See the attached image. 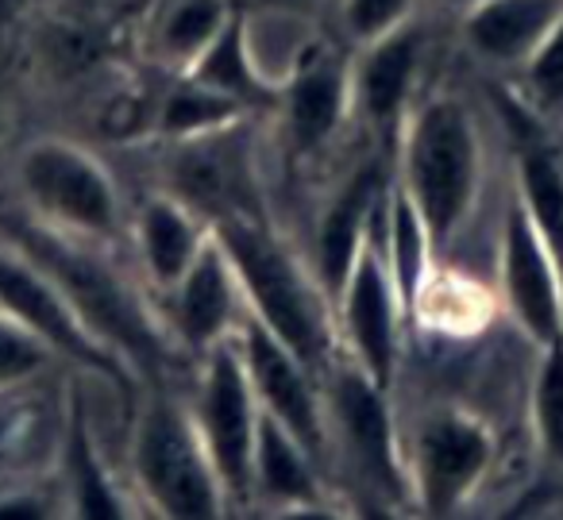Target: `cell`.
Returning <instances> with one entry per match:
<instances>
[{
	"label": "cell",
	"instance_id": "obj_1",
	"mask_svg": "<svg viewBox=\"0 0 563 520\" xmlns=\"http://www.w3.org/2000/svg\"><path fill=\"white\" fill-rule=\"evenodd\" d=\"M212 235L247 297V309L313 370H324L340 355L336 305L324 294L313 263L294 255L266 224L247 212L212 217Z\"/></svg>",
	"mask_w": 563,
	"mask_h": 520
},
{
	"label": "cell",
	"instance_id": "obj_2",
	"mask_svg": "<svg viewBox=\"0 0 563 520\" xmlns=\"http://www.w3.org/2000/svg\"><path fill=\"white\" fill-rule=\"evenodd\" d=\"M483 132L463 97L437 93L413 104L398 132L394 178L429 224L437 255H448L467 228L483 193Z\"/></svg>",
	"mask_w": 563,
	"mask_h": 520
},
{
	"label": "cell",
	"instance_id": "obj_3",
	"mask_svg": "<svg viewBox=\"0 0 563 520\" xmlns=\"http://www.w3.org/2000/svg\"><path fill=\"white\" fill-rule=\"evenodd\" d=\"M132 486L151 512L170 520H212L232 505L217 478L189 405L151 394L132 428Z\"/></svg>",
	"mask_w": 563,
	"mask_h": 520
},
{
	"label": "cell",
	"instance_id": "obj_4",
	"mask_svg": "<svg viewBox=\"0 0 563 520\" xmlns=\"http://www.w3.org/2000/svg\"><path fill=\"white\" fill-rule=\"evenodd\" d=\"M16 186L35 224L66 240L117 243L124 228V201L97 155L70 140H35L16 158Z\"/></svg>",
	"mask_w": 563,
	"mask_h": 520
},
{
	"label": "cell",
	"instance_id": "obj_5",
	"mask_svg": "<svg viewBox=\"0 0 563 520\" xmlns=\"http://www.w3.org/2000/svg\"><path fill=\"white\" fill-rule=\"evenodd\" d=\"M20 251L27 258H35L63 286V294L81 312L89 332L120 363L132 358V363L143 366V363H155V355H163V340H170V335L158 332L163 324H155L143 312V305L135 301L132 289L97 258V251L89 243L66 240V235L51 232L43 224H27L20 228Z\"/></svg>",
	"mask_w": 563,
	"mask_h": 520
},
{
	"label": "cell",
	"instance_id": "obj_6",
	"mask_svg": "<svg viewBox=\"0 0 563 520\" xmlns=\"http://www.w3.org/2000/svg\"><path fill=\"white\" fill-rule=\"evenodd\" d=\"M494 466V432L460 405H437L413 428L406 451L409 501L424 517L463 512Z\"/></svg>",
	"mask_w": 563,
	"mask_h": 520
},
{
	"label": "cell",
	"instance_id": "obj_7",
	"mask_svg": "<svg viewBox=\"0 0 563 520\" xmlns=\"http://www.w3.org/2000/svg\"><path fill=\"white\" fill-rule=\"evenodd\" d=\"M324 412H329V440L340 443L352 471L386 501L409 497L406 455H401L398 428L386 394L375 378L360 370L347 355H336L324 366Z\"/></svg>",
	"mask_w": 563,
	"mask_h": 520
},
{
	"label": "cell",
	"instance_id": "obj_8",
	"mask_svg": "<svg viewBox=\"0 0 563 520\" xmlns=\"http://www.w3.org/2000/svg\"><path fill=\"white\" fill-rule=\"evenodd\" d=\"M189 412H194L201 443L217 466L228 505L232 509L251 505V455H255V428L263 409H258L255 386L247 378L235 335H228L224 343L201 355Z\"/></svg>",
	"mask_w": 563,
	"mask_h": 520
},
{
	"label": "cell",
	"instance_id": "obj_9",
	"mask_svg": "<svg viewBox=\"0 0 563 520\" xmlns=\"http://www.w3.org/2000/svg\"><path fill=\"white\" fill-rule=\"evenodd\" d=\"M398 286L383 255V220L363 243L344 289L336 294V335L340 355H347L367 378L390 389L401 358V328H406Z\"/></svg>",
	"mask_w": 563,
	"mask_h": 520
},
{
	"label": "cell",
	"instance_id": "obj_10",
	"mask_svg": "<svg viewBox=\"0 0 563 520\" xmlns=\"http://www.w3.org/2000/svg\"><path fill=\"white\" fill-rule=\"evenodd\" d=\"M498 281L509 320L532 347L540 351L563 340V266L540 235V228L532 224L517 189L509 193L506 212H501Z\"/></svg>",
	"mask_w": 563,
	"mask_h": 520
},
{
	"label": "cell",
	"instance_id": "obj_11",
	"mask_svg": "<svg viewBox=\"0 0 563 520\" xmlns=\"http://www.w3.org/2000/svg\"><path fill=\"white\" fill-rule=\"evenodd\" d=\"M0 312H9L12 320L32 328L58 358H70L101 378L128 381V366L89 332V324L63 294V286L20 247L0 251Z\"/></svg>",
	"mask_w": 563,
	"mask_h": 520
},
{
	"label": "cell",
	"instance_id": "obj_12",
	"mask_svg": "<svg viewBox=\"0 0 563 520\" xmlns=\"http://www.w3.org/2000/svg\"><path fill=\"white\" fill-rule=\"evenodd\" d=\"M235 343H240L243 366L255 386L258 409L282 420L317 458L329 455V412H324V394L317 389L313 366L301 363L251 309L235 328Z\"/></svg>",
	"mask_w": 563,
	"mask_h": 520
},
{
	"label": "cell",
	"instance_id": "obj_13",
	"mask_svg": "<svg viewBox=\"0 0 563 520\" xmlns=\"http://www.w3.org/2000/svg\"><path fill=\"white\" fill-rule=\"evenodd\" d=\"M163 301L166 335L197 358L217 347V343H224L228 335H235L243 312H247V297H243V286L232 270V258L224 255L217 235H209L201 255L181 274L178 286L170 294H163Z\"/></svg>",
	"mask_w": 563,
	"mask_h": 520
},
{
	"label": "cell",
	"instance_id": "obj_14",
	"mask_svg": "<svg viewBox=\"0 0 563 520\" xmlns=\"http://www.w3.org/2000/svg\"><path fill=\"white\" fill-rule=\"evenodd\" d=\"M390 186H394V166L386 163V155L383 151L367 155L347 174V181H340V189L324 204L321 220H317L313 270L321 278L324 294L332 297V305H336V294L344 289L363 243L371 240V232L383 220Z\"/></svg>",
	"mask_w": 563,
	"mask_h": 520
},
{
	"label": "cell",
	"instance_id": "obj_15",
	"mask_svg": "<svg viewBox=\"0 0 563 520\" xmlns=\"http://www.w3.org/2000/svg\"><path fill=\"white\" fill-rule=\"evenodd\" d=\"M282 112V135L290 143V155L313 158L329 147L355 117L352 104V58L329 55L313 47L286 81H282L278 109Z\"/></svg>",
	"mask_w": 563,
	"mask_h": 520
},
{
	"label": "cell",
	"instance_id": "obj_16",
	"mask_svg": "<svg viewBox=\"0 0 563 520\" xmlns=\"http://www.w3.org/2000/svg\"><path fill=\"white\" fill-rule=\"evenodd\" d=\"M421 74V32L417 20L398 32L360 47L352 58V104L355 117L383 143H398L406 117L413 112V86Z\"/></svg>",
	"mask_w": 563,
	"mask_h": 520
},
{
	"label": "cell",
	"instance_id": "obj_17",
	"mask_svg": "<svg viewBox=\"0 0 563 520\" xmlns=\"http://www.w3.org/2000/svg\"><path fill=\"white\" fill-rule=\"evenodd\" d=\"M209 235L212 220H205L197 204H189L186 197L155 193L140 201L132 217V243L147 286L158 297L170 294L181 281V274L194 266V258L201 255Z\"/></svg>",
	"mask_w": 563,
	"mask_h": 520
},
{
	"label": "cell",
	"instance_id": "obj_18",
	"mask_svg": "<svg viewBox=\"0 0 563 520\" xmlns=\"http://www.w3.org/2000/svg\"><path fill=\"white\" fill-rule=\"evenodd\" d=\"M317 463L321 458L282 420L258 412L255 455H251V505H266L286 517L324 512V486Z\"/></svg>",
	"mask_w": 563,
	"mask_h": 520
},
{
	"label": "cell",
	"instance_id": "obj_19",
	"mask_svg": "<svg viewBox=\"0 0 563 520\" xmlns=\"http://www.w3.org/2000/svg\"><path fill=\"white\" fill-rule=\"evenodd\" d=\"M563 16V0H483L463 12V43L490 70H521Z\"/></svg>",
	"mask_w": 563,
	"mask_h": 520
},
{
	"label": "cell",
	"instance_id": "obj_20",
	"mask_svg": "<svg viewBox=\"0 0 563 520\" xmlns=\"http://www.w3.org/2000/svg\"><path fill=\"white\" fill-rule=\"evenodd\" d=\"M240 12V0H166L147 27V55L170 74H186Z\"/></svg>",
	"mask_w": 563,
	"mask_h": 520
},
{
	"label": "cell",
	"instance_id": "obj_21",
	"mask_svg": "<svg viewBox=\"0 0 563 520\" xmlns=\"http://www.w3.org/2000/svg\"><path fill=\"white\" fill-rule=\"evenodd\" d=\"M186 78L201 81V86L217 89L220 97L235 101L247 112H274L278 109L282 89L258 70L255 55L247 47V24H243V9L232 16V24L212 40V47L197 58L186 70Z\"/></svg>",
	"mask_w": 563,
	"mask_h": 520
},
{
	"label": "cell",
	"instance_id": "obj_22",
	"mask_svg": "<svg viewBox=\"0 0 563 520\" xmlns=\"http://www.w3.org/2000/svg\"><path fill=\"white\" fill-rule=\"evenodd\" d=\"M383 255L386 266H390V278L398 286L401 309L413 320V305L417 294L424 289L429 274L437 270V247H432V235L424 217L417 212L413 197L398 186L394 178L390 197H386V212H383Z\"/></svg>",
	"mask_w": 563,
	"mask_h": 520
},
{
	"label": "cell",
	"instance_id": "obj_23",
	"mask_svg": "<svg viewBox=\"0 0 563 520\" xmlns=\"http://www.w3.org/2000/svg\"><path fill=\"white\" fill-rule=\"evenodd\" d=\"M243 117H247V109H240L235 101L220 97L217 89L178 74V81H174L163 101H158L155 132L163 135V140L186 143V140H201V135H212V132H224V128H235Z\"/></svg>",
	"mask_w": 563,
	"mask_h": 520
},
{
	"label": "cell",
	"instance_id": "obj_24",
	"mask_svg": "<svg viewBox=\"0 0 563 520\" xmlns=\"http://www.w3.org/2000/svg\"><path fill=\"white\" fill-rule=\"evenodd\" d=\"M66 466H70L74 517H128V501L104 474L81 417H74V432L66 440Z\"/></svg>",
	"mask_w": 563,
	"mask_h": 520
},
{
	"label": "cell",
	"instance_id": "obj_25",
	"mask_svg": "<svg viewBox=\"0 0 563 520\" xmlns=\"http://www.w3.org/2000/svg\"><path fill=\"white\" fill-rule=\"evenodd\" d=\"M514 189L525 201V209H529L532 224L540 228V235H544L552 255L563 266V170L555 166V158L544 155V151L521 155Z\"/></svg>",
	"mask_w": 563,
	"mask_h": 520
},
{
	"label": "cell",
	"instance_id": "obj_26",
	"mask_svg": "<svg viewBox=\"0 0 563 520\" xmlns=\"http://www.w3.org/2000/svg\"><path fill=\"white\" fill-rule=\"evenodd\" d=\"M421 317L429 320L432 328H440V332L467 335L486 320V301L467 278L432 270L413 305V320H421Z\"/></svg>",
	"mask_w": 563,
	"mask_h": 520
},
{
	"label": "cell",
	"instance_id": "obj_27",
	"mask_svg": "<svg viewBox=\"0 0 563 520\" xmlns=\"http://www.w3.org/2000/svg\"><path fill=\"white\" fill-rule=\"evenodd\" d=\"M529 417H532L540 455L563 471V340L540 347Z\"/></svg>",
	"mask_w": 563,
	"mask_h": 520
},
{
	"label": "cell",
	"instance_id": "obj_28",
	"mask_svg": "<svg viewBox=\"0 0 563 520\" xmlns=\"http://www.w3.org/2000/svg\"><path fill=\"white\" fill-rule=\"evenodd\" d=\"M55 351L20 320H12L9 312H0V401L16 389L32 386L35 378L55 366Z\"/></svg>",
	"mask_w": 563,
	"mask_h": 520
},
{
	"label": "cell",
	"instance_id": "obj_29",
	"mask_svg": "<svg viewBox=\"0 0 563 520\" xmlns=\"http://www.w3.org/2000/svg\"><path fill=\"white\" fill-rule=\"evenodd\" d=\"M340 32L355 51L398 32L417 16V0H336Z\"/></svg>",
	"mask_w": 563,
	"mask_h": 520
},
{
	"label": "cell",
	"instance_id": "obj_30",
	"mask_svg": "<svg viewBox=\"0 0 563 520\" xmlns=\"http://www.w3.org/2000/svg\"><path fill=\"white\" fill-rule=\"evenodd\" d=\"M517 74H521L525 97L532 101V109L544 117H563V16Z\"/></svg>",
	"mask_w": 563,
	"mask_h": 520
},
{
	"label": "cell",
	"instance_id": "obj_31",
	"mask_svg": "<svg viewBox=\"0 0 563 520\" xmlns=\"http://www.w3.org/2000/svg\"><path fill=\"white\" fill-rule=\"evenodd\" d=\"M55 512V501L40 489H9L0 494V520H40Z\"/></svg>",
	"mask_w": 563,
	"mask_h": 520
},
{
	"label": "cell",
	"instance_id": "obj_32",
	"mask_svg": "<svg viewBox=\"0 0 563 520\" xmlns=\"http://www.w3.org/2000/svg\"><path fill=\"white\" fill-rule=\"evenodd\" d=\"M324 0H240V9H282V12H309Z\"/></svg>",
	"mask_w": 563,
	"mask_h": 520
},
{
	"label": "cell",
	"instance_id": "obj_33",
	"mask_svg": "<svg viewBox=\"0 0 563 520\" xmlns=\"http://www.w3.org/2000/svg\"><path fill=\"white\" fill-rule=\"evenodd\" d=\"M432 4H440V9H448V12H471L475 4H483V0H432Z\"/></svg>",
	"mask_w": 563,
	"mask_h": 520
},
{
	"label": "cell",
	"instance_id": "obj_34",
	"mask_svg": "<svg viewBox=\"0 0 563 520\" xmlns=\"http://www.w3.org/2000/svg\"><path fill=\"white\" fill-rule=\"evenodd\" d=\"M9 128H12L9 109H4V104H0V143H4V135H9Z\"/></svg>",
	"mask_w": 563,
	"mask_h": 520
},
{
	"label": "cell",
	"instance_id": "obj_35",
	"mask_svg": "<svg viewBox=\"0 0 563 520\" xmlns=\"http://www.w3.org/2000/svg\"><path fill=\"white\" fill-rule=\"evenodd\" d=\"M0 4H16V0H0Z\"/></svg>",
	"mask_w": 563,
	"mask_h": 520
}]
</instances>
